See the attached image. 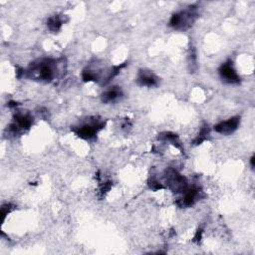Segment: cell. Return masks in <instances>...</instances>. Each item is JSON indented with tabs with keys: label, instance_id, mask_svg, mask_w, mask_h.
I'll use <instances>...</instances> for the list:
<instances>
[{
	"label": "cell",
	"instance_id": "cell-1",
	"mask_svg": "<svg viewBox=\"0 0 255 255\" xmlns=\"http://www.w3.org/2000/svg\"><path fill=\"white\" fill-rule=\"evenodd\" d=\"M56 59H41L31 63L29 68L24 71V75L32 80L50 83L56 79L60 73L59 63Z\"/></svg>",
	"mask_w": 255,
	"mask_h": 255
},
{
	"label": "cell",
	"instance_id": "cell-2",
	"mask_svg": "<svg viewBox=\"0 0 255 255\" xmlns=\"http://www.w3.org/2000/svg\"><path fill=\"white\" fill-rule=\"evenodd\" d=\"M198 17L195 5H190L186 9L173 14L169 20V26L175 30H186L190 28Z\"/></svg>",
	"mask_w": 255,
	"mask_h": 255
},
{
	"label": "cell",
	"instance_id": "cell-3",
	"mask_svg": "<svg viewBox=\"0 0 255 255\" xmlns=\"http://www.w3.org/2000/svg\"><path fill=\"white\" fill-rule=\"evenodd\" d=\"M164 180L166 182V187L175 193H182L188 186L186 178L171 167L165 169Z\"/></svg>",
	"mask_w": 255,
	"mask_h": 255
},
{
	"label": "cell",
	"instance_id": "cell-4",
	"mask_svg": "<svg viewBox=\"0 0 255 255\" xmlns=\"http://www.w3.org/2000/svg\"><path fill=\"white\" fill-rule=\"evenodd\" d=\"M104 126L105 124L100 121L90 122L74 128V131L83 139H92L97 135L98 131L104 128Z\"/></svg>",
	"mask_w": 255,
	"mask_h": 255
},
{
	"label": "cell",
	"instance_id": "cell-5",
	"mask_svg": "<svg viewBox=\"0 0 255 255\" xmlns=\"http://www.w3.org/2000/svg\"><path fill=\"white\" fill-rule=\"evenodd\" d=\"M33 124V118L28 114L18 113L14 117L13 123L9 126L10 132L16 134L26 129H29Z\"/></svg>",
	"mask_w": 255,
	"mask_h": 255
},
{
	"label": "cell",
	"instance_id": "cell-6",
	"mask_svg": "<svg viewBox=\"0 0 255 255\" xmlns=\"http://www.w3.org/2000/svg\"><path fill=\"white\" fill-rule=\"evenodd\" d=\"M219 75L222 81H224L227 84H232V85H237L240 83V77L237 74L236 70L234 69L232 65V61L228 60L224 62L220 67H219Z\"/></svg>",
	"mask_w": 255,
	"mask_h": 255
},
{
	"label": "cell",
	"instance_id": "cell-7",
	"mask_svg": "<svg viewBox=\"0 0 255 255\" xmlns=\"http://www.w3.org/2000/svg\"><path fill=\"white\" fill-rule=\"evenodd\" d=\"M201 192V188L198 186H187V188L182 192V197L179 198L176 203L180 207H189L200 198Z\"/></svg>",
	"mask_w": 255,
	"mask_h": 255
},
{
	"label": "cell",
	"instance_id": "cell-8",
	"mask_svg": "<svg viewBox=\"0 0 255 255\" xmlns=\"http://www.w3.org/2000/svg\"><path fill=\"white\" fill-rule=\"evenodd\" d=\"M239 125H240V117L235 116L215 125L214 130L221 134H230L238 128Z\"/></svg>",
	"mask_w": 255,
	"mask_h": 255
},
{
	"label": "cell",
	"instance_id": "cell-9",
	"mask_svg": "<svg viewBox=\"0 0 255 255\" xmlns=\"http://www.w3.org/2000/svg\"><path fill=\"white\" fill-rule=\"evenodd\" d=\"M136 82L139 86L156 87L158 85V78L148 70H140L136 77Z\"/></svg>",
	"mask_w": 255,
	"mask_h": 255
},
{
	"label": "cell",
	"instance_id": "cell-10",
	"mask_svg": "<svg viewBox=\"0 0 255 255\" xmlns=\"http://www.w3.org/2000/svg\"><path fill=\"white\" fill-rule=\"evenodd\" d=\"M123 96V92L120 87H112L102 94L103 103L109 104L118 101Z\"/></svg>",
	"mask_w": 255,
	"mask_h": 255
},
{
	"label": "cell",
	"instance_id": "cell-11",
	"mask_svg": "<svg viewBox=\"0 0 255 255\" xmlns=\"http://www.w3.org/2000/svg\"><path fill=\"white\" fill-rule=\"evenodd\" d=\"M63 25V19L59 15H54L50 17L47 21V27L51 32H58Z\"/></svg>",
	"mask_w": 255,
	"mask_h": 255
},
{
	"label": "cell",
	"instance_id": "cell-12",
	"mask_svg": "<svg viewBox=\"0 0 255 255\" xmlns=\"http://www.w3.org/2000/svg\"><path fill=\"white\" fill-rule=\"evenodd\" d=\"M158 138H160V139H162V140H166V141L172 143L176 148L182 149V147H181V142H180L178 136H177L175 133H172V132H169V131H165V132L160 133V135L158 136Z\"/></svg>",
	"mask_w": 255,
	"mask_h": 255
},
{
	"label": "cell",
	"instance_id": "cell-13",
	"mask_svg": "<svg viewBox=\"0 0 255 255\" xmlns=\"http://www.w3.org/2000/svg\"><path fill=\"white\" fill-rule=\"evenodd\" d=\"M209 135V128L207 125H204L203 127H201L198 134L196 135V137L193 139V144L198 145L200 143H202L204 140L207 139Z\"/></svg>",
	"mask_w": 255,
	"mask_h": 255
},
{
	"label": "cell",
	"instance_id": "cell-14",
	"mask_svg": "<svg viewBox=\"0 0 255 255\" xmlns=\"http://www.w3.org/2000/svg\"><path fill=\"white\" fill-rule=\"evenodd\" d=\"M148 185H149V187H150V189H152V190H158V189H162V188H164V186L162 185V183H160L157 179H155V178H151V180H149L148 181Z\"/></svg>",
	"mask_w": 255,
	"mask_h": 255
},
{
	"label": "cell",
	"instance_id": "cell-15",
	"mask_svg": "<svg viewBox=\"0 0 255 255\" xmlns=\"http://www.w3.org/2000/svg\"><path fill=\"white\" fill-rule=\"evenodd\" d=\"M201 235H202V230H201V229H198V230L196 231V234H195L194 238H193V241L199 242V241L201 240Z\"/></svg>",
	"mask_w": 255,
	"mask_h": 255
},
{
	"label": "cell",
	"instance_id": "cell-16",
	"mask_svg": "<svg viewBox=\"0 0 255 255\" xmlns=\"http://www.w3.org/2000/svg\"><path fill=\"white\" fill-rule=\"evenodd\" d=\"M250 165L252 168H254V155H252L250 158Z\"/></svg>",
	"mask_w": 255,
	"mask_h": 255
}]
</instances>
